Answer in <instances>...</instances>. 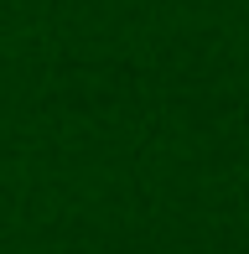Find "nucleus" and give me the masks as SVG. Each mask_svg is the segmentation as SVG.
<instances>
[]
</instances>
